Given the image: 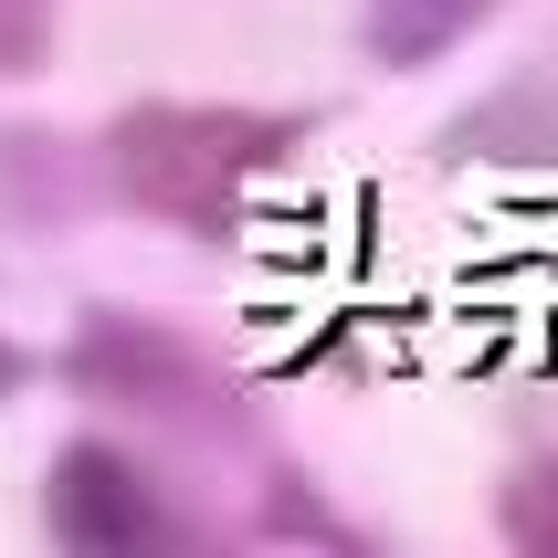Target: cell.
Returning a JSON list of instances; mask_svg holds the SVG:
<instances>
[{"label":"cell","mask_w":558,"mask_h":558,"mask_svg":"<svg viewBox=\"0 0 558 558\" xmlns=\"http://www.w3.org/2000/svg\"><path fill=\"white\" fill-rule=\"evenodd\" d=\"M496 537L527 558H558V453H517L496 485Z\"/></svg>","instance_id":"obj_7"},{"label":"cell","mask_w":558,"mask_h":558,"mask_svg":"<svg viewBox=\"0 0 558 558\" xmlns=\"http://www.w3.org/2000/svg\"><path fill=\"white\" fill-rule=\"evenodd\" d=\"M253 537H284V548H369V537L348 527V517H327V506H316L306 485H295V474H275V496H264Z\"/></svg>","instance_id":"obj_8"},{"label":"cell","mask_w":558,"mask_h":558,"mask_svg":"<svg viewBox=\"0 0 558 558\" xmlns=\"http://www.w3.org/2000/svg\"><path fill=\"white\" fill-rule=\"evenodd\" d=\"M433 158L474 169V158H496V169H558V74H517V85L474 95L464 117L433 137Z\"/></svg>","instance_id":"obj_4"},{"label":"cell","mask_w":558,"mask_h":558,"mask_svg":"<svg viewBox=\"0 0 558 558\" xmlns=\"http://www.w3.org/2000/svg\"><path fill=\"white\" fill-rule=\"evenodd\" d=\"M496 11L506 0H359V53H369L379 74H422V63H442L453 43H474Z\"/></svg>","instance_id":"obj_6"},{"label":"cell","mask_w":558,"mask_h":558,"mask_svg":"<svg viewBox=\"0 0 558 558\" xmlns=\"http://www.w3.org/2000/svg\"><path fill=\"white\" fill-rule=\"evenodd\" d=\"M306 148V117L275 106H201V95H137L106 117L95 169L137 221H169L190 243H232L243 201Z\"/></svg>","instance_id":"obj_1"},{"label":"cell","mask_w":558,"mask_h":558,"mask_svg":"<svg viewBox=\"0 0 558 558\" xmlns=\"http://www.w3.org/2000/svg\"><path fill=\"white\" fill-rule=\"evenodd\" d=\"M63 43V0H0V85H32Z\"/></svg>","instance_id":"obj_9"},{"label":"cell","mask_w":558,"mask_h":558,"mask_svg":"<svg viewBox=\"0 0 558 558\" xmlns=\"http://www.w3.org/2000/svg\"><path fill=\"white\" fill-rule=\"evenodd\" d=\"M53 379L74 401L117 411V422H148V433H169V442H211V453L264 442L253 379L232 369V359H211L190 327L137 316V306H85L74 338H63V359H53Z\"/></svg>","instance_id":"obj_2"},{"label":"cell","mask_w":558,"mask_h":558,"mask_svg":"<svg viewBox=\"0 0 558 558\" xmlns=\"http://www.w3.org/2000/svg\"><path fill=\"white\" fill-rule=\"evenodd\" d=\"M32 379H43V359H32V348H22V338H0V411L22 401Z\"/></svg>","instance_id":"obj_10"},{"label":"cell","mask_w":558,"mask_h":558,"mask_svg":"<svg viewBox=\"0 0 558 558\" xmlns=\"http://www.w3.org/2000/svg\"><path fill=\"white\" fill-rule=\"evenodd\" d=\"M85 148H63L43 126H0V221L11 232H63L85 211Z\"/></svg>","instance_id":"obj_5"},{"label":"cell","mask_w":558,"mask_h":558,"mask_svg":"<svg viewBox=\"0 0 558 558\" xmlns=\"http://www.w3.org/2000/svg\"><path fill=\"white\" fill-rule=\"evenodd\" d=\"M43 537L63 558H169V548H201V527L180 517V496L158 485L126 442H95L74 433L43 464Z\"/></svg>","instance_id":"obj_3"}]
</instances>
